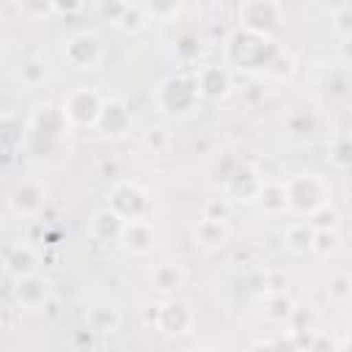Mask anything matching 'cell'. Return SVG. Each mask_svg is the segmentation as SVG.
<instances>
[{
  "mask_svg": "<svg viewBox=\"0 0 352 352\" xmlns=\"http://www.w3.org/2000/svg\"><path fill=\"white\" fill-rule=\"evenodd\" d=\"M286 192H289V212H300V214H311L319 206L330 204L327 198V187L316 173H300L292 176L286 182Z\"/></svg>",
  "mask_w": 352,
  "mask_h": 352,
  "instance_id": "1",
  "label": "cell"
},
{
  "mask_svg": "<svg viewBox=\"0 0 352 352\" xmlns=\"http://www.w3.org/2000/svg\"><path fill=\"white\" fill-rule=\"evenodd\" d=\"M104 99L91 88H74L63 96V116L72 126H99Z\"/></svg>",
  "mask_w": 352,
  "mask_h": 352,
  "instance_id": "2",
  "label": "cell"
},
{
  "mask_svg": "<svg viewBox=\"0 0 352 352\" xmlns=\"http://www.w3.org/2000/svg\"><path fill=\"white\" fill-rule=\"evenodd\" d=\"M198 85L190 77H168L157 88V102L165 113H187L198 102Z\"/></svg>",
  "mask_w": 352,
  "mask_h": 352,
  "instance_id": "3",
  "label": "cell"
},
{
  "mask_svg": "<svg viewBox=\"0 0 352 352\" xmlns=\"http://www.w3.org/2000/svg\"><path fill=\"white\" fill-rule=\"evenodd\" d=\"M242 28L272 36L280 28V6L278 0H245L239 8Z\"/></svg>",
  "mask_w": 352,
  "mask_h": 352,
  "instance_id": "4",
  "label": "cell"
},
{
  "mask_svg": "<svg viewBox=\"0 0 352 352\" xmlns=\"http://www.w3.org/2000/svg\"><path fill=\"white\" fill-rule=\"evenodd\" d=\"M63 58L74 69H96L102 63V41L94 33H77L63 44Z\"/></svg>",
  "mask_w": 352,
  "mask_h": 352,
  "instance_id": "5",
  "label": "cell"
},
{
  "mask_svg": "<svg viewBox=\"0 0 352 352\" xmlns=\"http://www.w3.org/2000/svg\"><path fill=\"white\" fill-rule=\"evenodd\" d=\"M110 209L118 212L124 220L143 217L146 212V192L132 182H118L110 192Z\"/></svg>",
  "mask_w": 352,
  "mask_h": 352,
  "instance_id": "6",
  "label": "cell"
},
{
  "mask_svg": "<svg viewBox=\"0 0 352 352\" xmlns=\"http://www.w3.org/2000/svg\"><path fill=\"white\" fill-rule=\"evenodd\" d=\"M121 245L135 253V256H146L154 248V226L146 217H135V220H124V231H121Z\"/></svg>",
  "mask_w": 352,
  "mask_h": 352,
  "instance_id": "7",
  "label": "cell"
},
{
  "mask_svg": "<svg viewBox=\"0 0 352 352\" xmlns=\"http://www.w3.org/2000/svg\"><path fill=\"white\" fill-rule=\"evenodd\" d=\"M192 80H195V85H198V94H201V96H209V99H220V96H226L228 88H231L228 72H226L223 66H214V63L201 66Z\"/></svg>",
  "mask_w": 352,
  "mask_h": 352,
  "instance_id": "8",
  "label": "cell"
},
{
  "mask_svg": "<svg viewBox=\"0 0 352 352\" xmlns=\"http://www.w3.org/2000/svg\"><path fill=\"white\" fill-rule=\"evenodd\" d=\"M157 327L168 336H182L192 327V311L184 302H165L157 314Z\"/></svg>",
  "mask_w": 352,
  "mask_h": 352,
  "instance_id": "9",
  "label": "cell"
},
{
  "mask_svg": "<svg viewBox=\"0 0 352 352\" xmlns=\"http://www.w3.org/2000/svg\"><path fill=\"white\" fill-rule=\"evenodd\" d=\"M261 184H264V182L256 176V170H253L250 165H236V168L231 170V176H228V182H226V192L234 195V198L250 201V198L258 195Z\"/></svg>",
  "mask_w": 352,
  "mask_h": 352,
  "instance_id": "10",
  "label": "cell"
},
{
  "mask_svg": "<svg viewBox=\"0 0 352 352\" xmlns=\"http://www.w3.org/2000/svg\"><path fill=\"white\" fill-rule=\"evenodd\" d=\"M14 292H16V300H19V305L33 311V308H41V305L47 302V297H50V283L33 272V275L16 278V286H14Z\"/></svg>",
  "mask_w": 352,
  "mask_h": 352,
  "instance_id": "11",
  "label": "cell"
},
{
  "mask_svg": "<svg viewBox=\"0 0 352 352\" xmlns=\"http://www.w3.org/2000/svg\"><path fill=\"white\" fill-rule=\"evenodd\" d=\"M8 204H11V209H14L16 214H22V217L36 214V212L41 209V204H44V187L36 184V182H22V184L14 187Z\"/></svg>",
  "mask_w": 352,
  "mask_h": 352,
  "instance_id": "12",
  "label": "cell"
},
{
  "mask_svg": "<svg viewBox=\"0 0 352 352\" xmlns=\"http://www.w3.org/2000/svg\"><path fill=\"white\" fill-rule=\"evenodd\" d=\"M3 267H6V272L16 280V278H25V275H33L36 267H38V258H36L33 248H28V245H14V248L6 250Z\"/></svg>",
  "mask_w": 352,
  "mask_h": 352,
  "instance_id": "13",
  "label": "cell"
},
{
  "mask_svg": "<svg viewBox=\"0 0 352 352\" xmlns=\"http://www.w3.org/2000/svg\"><path fill=\"white\" fill-rule=\"evenodd\" d=\"M228 223L226 220H212V217H201L195 226V242L206 250H217L228 242Z\"/></svg>",
  "mask_w": 352,
  "mask_h": 352,
  "instance_id": "14",
  "label": "cell"
},
{
  "mask_svg": "<svg viewBox=\"0 0 352 352\" xmlns=\"http://www.w3.org/2000/svg\"><path fill=\"white\" fill-rule=\"evenodd\" d=\"M129 124H132L129 110L118 99H104V107H102V116H99V126L107 135H124L129 129Z\"/></svg>",
  "mask_w": 352,
  "mask_h": 352,
  "instance_id": "15",
  "label": "cell"
},
{
  "mask_svg": "<svg viewBox=\"0 0 352 352\" xmlns=\"http://www.w3.org/2000/svg\"><path fill=\"white\" fill-rule=\"evenodd\" d=\"M88 231H91V236H94V239H102V242H107V239H121L124 217L107 206V209H102V212H96V214H94V220H91V228H88Z\"/></svg>",
  "mask_w": 352,
  "mask_h": 352,
  "instance_id": "16",
  "label": "cell"
},
{
  "mask_svg": "<svg viewBox=\"0 0 352 352\" xmlns=\"http://www.w3.org/2000/svg\"><path fill=\"white\" fill-rule=\"evenodd\" d=\"M314 236H316V228L308 223V220H297L286 228L283 239H286V248L292 253H308L314 250Z\"/></svg>",
  "mask_w": 352,
  "mask_h": 352,
  "instance_id": "17",
  "label": "cell"
},
{
  "mask_svg": "<svg viewBox=\"0 0 352 352\" xmlns=\"http://www.w3.org/2000/svg\"><path fill=\"white\" fill-rule=\"evenodd\" d=\"M258 204L272 212V214H280V212H289V192H286V182H270V184H261L258 190Z\"/></svg>",
  "mask_w": 352,
  "mask_h": 352,
  "instance_id": "18",
  "label": "cell"
},
{
  "mask_svg": "<svg viewBox=\"0 0 352 352\" xmlns=\"http://www.w3.org/2000/svg\"><path fill=\"white\" fill-rule=\"evenodd\" d=\"M184 278L187 275H184L182 264H176V261H162V264H157L151 270V280H154V286L160 292H176L184 283Z\"/></svg>",
  "mask_w": 352,
  "mask_h": 352,
  "instance_id": "19",
  "label": "cell"
},
{
  "mask_svg": "<svg viewBox=\"0 0 352 352\" xmlns=\"http://www.w3.org/2000/svg\"><path fill=\"white\" fill-rule=\"evenodd\" d=\"M85 322L94 333H116L118 324H121V316L116 308L110 305H94L88 314H85Z\"/></svg>",
  "mask_w": 352,
  "mask_h": 352,
  "instance_id": "20",
  "label": "cell"
},
{
  "mask_svg": "<svg viewBox=\"0 0 352 352\" xmlns=\"http://www.w3.org/2000/svg\"><path fill=\"white\" fill-rule=\"evenodd\" d=\"M330 160L338 168H352V135H338L330 146Z\"/></svg>",
  "mask_w": 352,
  "mask_h": 352,
  "instance_id": "21",
  "label": "cell"
},
{
  "mask_svg": "<svg viewBox=\"0 0 352 352\" xmlns=\"http://www.w3.org/2000/svg\"><path fill=\"white\" fill-rule=\"evenodd\" d=\"M292 311H294V305L286 297V292H270V297H267V316L270 319H286V316H292Z\"/></svg>",
  "mask_w": 352,
  "mask_h": 352,
  "instance_id": "22",
  "label": "cell"
},
{
  "mask_svg": "<svg viewBox=\"0 0 352 352\" xmlns=\"http://www.w3.org/2000/svg\"><path fill=\"white\" fill-rule=\"evenodd\" d=\"M19 77H22V82H25V85H38V82H44V77H47V63H44V60L30 58V60H25V63H22Z\"/></svg>",
  "mask_w": 352,
  "mask_h": 352,
  "instance_id": "23",
  "label": "cell"
},
{
  "mask_svg": "<svg viewBox=\"0 0 352 352\" xmlns=\"http://www.w3.org/2000/svg\"><path fill=\"white\" fill-rule=\"evenodd\" d=\"M308 223H311L316 231H322V228H338V212H336L330 204H324V206H319L316 212L308 214Z\"/></svg>",
  "mask_w": 352,
  "mask_h": 352,
  "instance_id": "24",
  "label": "cell"
},
{
  "mask_svg": "<svg viewBox=\"0 0 352 352\" xmlns=\"http://www.w3.org/2000/svg\"><path fill=\"white\" fill-rule=\"evenodd\" d=\"M333 250H338V234H336V228H322V231H316V236H314V253L330 256Z\"/></svg>",
  "mask_w": 352,
  "mask_h": 352,
  "instance_id": "25",
  "label": "cell"
},
{
  "mask_svg": "<svg viewBox=\"0 0 352 352\" xmlns=\"http://www.w3.org/2000/svg\"><path fill=\"white\" fill-rule=\"evenodd\" d=\"M146 11L154 19H170L179 11V0H146Z\"/></svg>",
  "mask_w": 352,
  "mask_h": 352,
  "instance_id": "26",
  "label": "cell"
},
{
  "mask_svg": "<svg viewBox=\"0 0 352 352\" xmlns=\"http://www.w3.org/2000/svg\"><path fill=\"white\" fill-rule=\"evenodd\" d=\"M333 30H336L341 38L352 36V6L336 11V16H333Z\"/></svg>",
  "mask_w": 352,
  "mask_h": 352,
  "instance_id": "27",
  "label": "cell"
},
{
  "mask_svg": "<svg viewBox=\"0 0 352 352\" xmlns=\"http://www.w3.org/2000/svg\"><path fill=\"white\" fill-rule=\"evenodd\" d=\"M228 201L226 198H212L204 204V217H212V220H228Z\"/></svg>",
  "mask_w": 352,
  "mask_h": 352,
  "instance_id": "28",
  "label": "cell"
},
{
  "mask_svg": "<svg viewBox=\"0 0 352 352\" xmlns=\"http://www.w3.org/2000/svg\"><path fill=\"white\" fill-rule=\"evenodd\" d=\"M143 143H146L148 148H154V151H165V148H168V143H170V138H168V132H165L162 126H154V129H148V132H146Z\"/></svg>",
  "mask_w": 352,
  "mask_h": 352,
  "instance_id": "29",
  "label": "cell"
},
{
  "mask_svg": "<svg viewBox=\"0 0 352 352\" xmlns=\"http://www.w3.org/2000/svg\"><path fill=\"white\" fill-rule=\"evenodd\" d=\"M19 3L30 16H47L50 11H55V0H19Z\"/></svg>",
  "mask_w": 352,
  "mask_h": 352,
  "instance_id": "30",
  "label": "cell"
},
{
  "mask_svg": "<svg viewBox=\"0 0 352 352\" xmlns=\"http://www.w3.org/2000/svg\"><path fill=\"white\" fill-rule=\"evenodd\" d=\"M82 8V0H55V11L60 14H74Z\"/></svg>",
  "mask_w": 352,
  "mask_h": 352,
  "instance_id": "31",
  "label": "cell"
},
{
  "mask_svg": "<svg viewBox=\"0 0 352 352\" xmlns=\"http://www.w3.org/2000/svg\"><path fill=\"white\" fill-rule=\"evenodd\" d=\"M338 55H341V60H344V63H349V66H352V36L341 38V44H338Z\"/></svg>",
  "mask_w": 352,
  "mask_h": 352,
  "instance_id": "32",
  "label": "cell"
},
{
  "mask_svg": "<svg viewBox=\"0 0 352 352\" xmlns=\"http://www.w3.org/2000/svg\"><path fill=\"white\" fill-rule=\"evenodd\" d=\"M344 286H349V278L346 275H338V278H333V283H330V289H333V294L336 297H344L349 289H344Z\"/></svg>",
  "mask_w": 352,
  "mask_h": 352,
  "instance_id": "33",
  "label": "cell"
},
{
  "mask_svg": "<svg viewBox=\"0 0 352 352\" xmlns=\"http://www.w3.org/2000/svg\"><path fill=\"white\" fill-rule=\"evenodd\" d=\"M341 346H344V349H352V336H349V338H344V341H341Z\"/></svg>",
  "mask_w": 352,
  "mask_h": 352,
  "instance_id": "34",
  "label": "cell"
}]
</instances>
